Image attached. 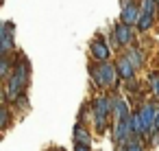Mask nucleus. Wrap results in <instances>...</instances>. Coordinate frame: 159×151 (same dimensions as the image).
I'll list each match as a JSON object with an SVG mask.
<instances>
[{
    "label": "nucleus",
    "mask_w": 159,
    "mask_h": 151,
    "mask_svg": "<svg viewBox=\"0 0 159 151\" xmlns=\"http://www.w3.org/2000/svg\"><path fill=\"white\" fill-rule=\"evenodd\" d=\"M29 81H31V64L24 57V53H20V55H16V64H13L11 77L5 79V90H2L5 101L7 103H16L26 92Z\"/></svg>",
    "instance_id": "f257e3e1"
},
{
    "label": "nucleus",
    "mask_w": 159,
    "mask_h": 151,
    "mask_svg": "<svg viewBox=\"0 0 159 151\" xmlns=\"http://www.w3.org/2000/svg\"><path fill=\"white\" fill-rule=\"evenodd\" d=\"M89 70V77H92V83L98 88V90H118V81H120V75H118V68L116 64L111 61H94L87 66Z\"/></svg>",
    "instance_id": "f03ea898"
},
{
    "label": "nucleus",
    "mask_w": 159,
    "mask_h": 151,
    "mask_svg": "<svg viewBox=\"0 0 159 151\" xmlns=\"http://www.w3.org/2000/svg\"><path fill=\"white\" fill-rule=\"evenodd\" d=\"M109 116H113V103L111 96L107 94H98L92 101V118H94V129L98 134H105L109 127Z\"/></svg>",
    "instance_id": "7ed1b4c3"
},
{
    "label": "nucleus",
    "mask_w": 159,
    "mask_h": 151,
    "mask_svg": "<svg viewBox=\"0 0 159 151\" xmlns=\"http://www.w3.org/2000/svg\"><path fill=\"white\" fill-rule=\"evenodd\" d=\"M137 110H139V116H142V120H144V138H150L152 127H155V116H157L159 103H155V101H146V103H142Z\"/></svg>",
    "instance_id": "20e7f679"
},
{
    "label": "nucleus",
    "mask_w": 159,
    "mask_h": 151,
    "mask_svg": "<svg viewBox=\"0 0 159 151\" xmlns=\"http://www.w3.org/2000/svg\"><path fill=\"white\" fill-rule=\"evenodd\" d=\"M135 134H133V125H131V118H124V120H116L111 125V138H113V144L120 147L124 144L126 140H131Z\"/></svg>",
    "instance_id": "39448f33"
},
{
    "label": "nucleus",
    "mask_w": 159,
    "mask_h": 151,
    "mask_svg": "<svg viewBox=\"0 0 159 151\" xmlns=\"http://www.w3.org/2000/svg\"><path fill=\"white\" fill-rule=\"evenodd\" d=\"M89 57H92L94 61H109V57H111L109 40H105L102 35H96V37L89 42Z\"/></svg>",
    "instance_id": "423d86ee"
},
{
    "label": "nucleus",
    "mask_w": 159,
    "mask_h": 151,
    "mask_svg": "<svg viewBox=\"0 0 159 151\" xmlns=\"http://www.w3.org/2000/svg\"><path fill=\"white\" fill-rule=\"evenodd\" d=\"M16 51V42H13V22H5L0 29V55H11Z\"/></svg>",
    "instance_id": "0eeeda50"
},
{
    "label": "nucleus",
    "mask_w": 159,
    "mask_h": 151,
    "mask_svg": "<svg viewBox=\"0 0 159 151\" xmlns=\"http://www.w3.org/2000/svg\"><path fill=\"white\" fill-rule=\"evenodd\" d=\"M113 33H116V40L120 42V46H122V48L133 46L135 33H133V27H131V24H126V22H122V20H120V22L113 27Z\"/></svg>",
    "instance_id": "6e6552de"
},
{
    "label": "nucleus",
    "mask_w": 159,
    "mask_h": 151,
    "mask_svg": "<svg viewBox=\"0 0 159 151\" xmlns=\"http://www.w3.org/2000/svg\"><path fill=\"white\" fill-rule=\"evenodd\" d=\"M111 103H113V120H124V118H131V107H129V101L122 96V94H113L111 96Z\"/></svg>",
    "instance_id": "1a4fd4ad"
},
{
    "label": "nucleus",
    "mask_w": 159,
    "mask_h": 151,
    "mask_svg": "<svg viewBox=\"0 0 159 151\" xmlns=\"http://www.w3.org/2000/svg\"><path fill=\"white\" fill-rule=\"evenodd\" d=\"M139 16H142V7H139L137 0H133L131 5H126V7H122V9H120V20H122V22H126V24H131V27H135V24H137Z\"/></svg>",
    "instance_id": "9d476101"
},
{
    "label": "nucleus",
    "mask_w": 159,
    "mask_h": 151,
    "mask_svg": "<svg viewBox=\"0 0 159 151\" xmlns=\"http://www.w3.org/2000/svg\"><path fill=\"white\" fill-rule=\"evenodd\" d=\"M116 68H118V75H120V79H122V81L133 79V77H135V72H137V68L131 64V59H129L126 55H120V57L116 59Z\"/></svg>",
    "instance_id": "9b49d317"
},
{
    "label": "nucleus",
    "mask_w": 159,
    "mask_h": 151,
    "mask_svg": "<svg viewBox=\"0 0 159 151\" xmlns=\"http://www.w3.org/2000/svg\"><path fill=\"white\" fill-rule=\"evenodd\" d=\"M124 55L131 59V64L139 70V68H144V64H146V53L139 48V46H129V48H124Z\"/></svg>",
    "instance_id": "f8f14e48"
},
{
    "label": "nucleus",
    "mask_w": 159,
    "mask_h": 151,
    "mask_svg": "<svg viewBox=\"0 0 159 151\" xmlns=\"http://www.w3.org/2000/svg\"><path fill=\"white\" fill-rule=\"evenodd\" d=\"M72 140H74V142H81V144H92V134H89V129L85 127V123H79V120H76V125H74V129H72Z\"/></svg>",
    "instance_id": "ddd939ff"
},
{
    "label": "nucleus",
    "mask_w": 159,
    "mask_h": 151,
    "mask_svg": "<svg viewBox=\"0 0 159 151\" xmlns=\"http://www.w3.org/2000/svg\"><path fill=\"white\" fill-rule=\"evenodd\" d=\"M152 27H155V16H150V13H142L139 20H137V24H135V29L139 33H148Z\"/></svg>",
    "instance_id": "4468645a"
},
{
    "label": "nucleus",
    "mask_w": 159,
    "mask_h": 151,
    "mask_svg": "<svg viewBox=\"0 0 159 151\" xmlns=\"http://www.w3.org/2000/svg\"><path fill=\"white\" fill-rule=\"evenodd\" d=\"M142 140H144V138L133 136L131 140H126L124 144H120V147H118V151H144V147H142L144 142H142Z\"/></svg>",
    "instance_id": "2eb2a0df"
},
{
    "label": "nucleus",
    "mask_w": 159,
    "mask_h": 151,
    "mask_svg": "<svg viewBox=\"0 0 159 151\" xmlns=\"http://www.w3.org/2000/svg\"><path fill=\"white\" fill-rule=\"evenodd\" d=\"M139 7H142V13H150V16H157L159 11L157 0H139Z\"/></svg>",
    "instance_id": "dca6fc26"
},
{
    "label": "nucleus",
    "mask_w": 159,
    "mask_h": 151,
    "mask_svg": "<svg viewBox=\"0 0 159 151\" xmlns=\"http://www.w3.org/2000/svg\"><path fill=\"white\" fill-rule=\"evenodd\" d=\"M148 85H150L152 96H157V101H159V72H157V70H152V72L148 75Z\"/></svg>",
    "instance_id": "f3484780"
},
{
    "label": "nucleus",
    "mask_w": 159,
    "mask_h": 151,
    "mask_svg": "<svg viewBox=\"0 0 159 151\" xmlns=\"http://www.w3.org/2000/svg\"><path fill=\"white\" fill-rule=\"evenodd\" d=\"M9 125H11V107L2 105V107H0V127L9 129Z\"/></svg>",
    "instance_id": "a211bd4d"
},
{
    "label": "nucleus",
    "mask_w": 159,
    "mask_h": 151,
    "mask_svg": "<svg viewBox=\"0 0 159 151\" xmlns=\"http://www.w3.org/2000/svg\"><path fill=\"white\" fill-rule=\"evenodd\" d=\"M89 114H92V103H83V105H81V112H79V118H76V120H79V123H85V118H87Z\"/></svg>",
    "instance_id": "6ab92c4d"
},
{
    "label": "nucleus",
    "mask_w": 159,
    "mask_h": 151,
    "mask_svg": "<svg viewBox=\"0 0 159 151\" xmlns=\"http://www.w3.org/2000/svg\"><path fill=\"white\" fill-rule=\"evenodd\" d=\"M13 105H16L18 110H22V112H29V96H26V92H24V94H22Z\"/></svg>",
    "instance_id": "aec40b11"
},
{
    "label": "nucleus",
    "mask_w": 159,
    "mask_h": 151,
    "mask_svg": "<svg viewBox=\"0 0 159 151\" xmlns=\"http://www.w3.org/2000/svg\"><path fill=\"white\" fill-rule=\"evenodd\" d=\"M74 151H89V144H81V142H74Z\"/></svg>",
    "instance_id": "412c9836"
},
{
    "label": "nucleus",
    "mask_w": 159,
    "mask_h": 151,
    "mask_svg": "<svg viewBox=\"0 0 159 151\" xmlns=\"http://www.w3.org/2000/svg\"><path fill=\"white\" fill-rule=\"evenodd\" d=\"M152 134H159V110H157V116H155V127H152Z\"/></svg>",
    "instance_id": "4be33fe9"
},
{
    "label": "nucleus",
    "mask_w": 159,
    "mask_h": 151,
    "mask_svg": "<svg viewBox=\"0 0 159 151\" xmlns=\"http://www.w3.org/2000/svg\"><path fill=\"white\" fill-rule=\"evenodd\" d=\"M131 2H133V0H120V9L126 7V5H131Z\"/></svg>",
    "instance_id": "5701e85b"
},
{
    "label": "nucleus",
    "mask_w": 159,
    "mask_h": 151,
    "mask_svg": "<svg viewBox=\"0 0 159 151\" xmlns=\"http://www.w3.org/2000/svg\"><path fill=\"white\" fill-rule=\"evenodd\" d=\"M55 151H66V149H55Z\"/></svg>",
    "instance_id": "b1692460"
}]
</instances>
